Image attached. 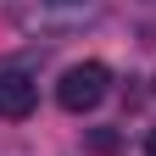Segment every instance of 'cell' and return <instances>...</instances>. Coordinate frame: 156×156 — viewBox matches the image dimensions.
Returning <instances> with one entry per match:
<instances>
[{
    "label": "cell",
    "instance_id": "6da1fadb",
    "mask_svg": "<svg viewBox=\"0 0 156 156\" xmlns=\"http://www.w3.org/2000/svg\"><path fill=\"white\" fill-rule=\"evenodd\" d=\"M106 89H112L106 62H73L62 73V84H56V101H62V112L84 117V112H95V106L106 101Z\"/></svg>",
    "mask_w": 156,
    "mask_h": 156
},
{
    "label": "cell",
    "instance_id": "277c9868",
    "mask_svg": "<svg viewBox=\"0 0 156 156\" xmlns=\"http://www.w3.org/2000/svg\"><path fill=\"white\" fill-rule=\"evenodd\" d=\"M145 151H151V156H156V128H151V134H145Z\"/></svg>",
    "mask_w": 156,
    "mask_h": 156
},
{
    "label": "cell",
    "instance_id": "3957f363",
    "mask_svg": "<svg viewBox=\"0 0 156 156\" xmlns=\"http://www.w3.org/2000/svg\"><path fill=\"white\" fill-rule=\"evenodd\" d=\"M89 151H101V156L123 151V134H112V128H89Z\"/></svg>",
    "mask_w": 156,
    "mask_h": 156
},
{
    "label": "cell",
    "instance_id": "7a4b0ae2",
    "mask_svg": "<svg viewBox=\"0 0 156 156\" xmlns=\"http://www.w3.org/2000/svg\"><path fill=\"white\" fill-rule=\"evenodd\" d=\"M34 101H39V84L28 73H0V117H28L34 112Z\"/></svg>",
    "mask_w": 156,
    "mask_h": 156
}]
</instances>
